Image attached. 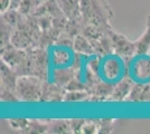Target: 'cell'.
Listing matches in <instances>:
<instances>
[{
  "label": "cell",
  "mask_w": 150,
  "mask_h": 134,
  "mask_svg": "<svg viewBox=\"0 0 150 134\" xmlns=\"http://www.w3.org/2000/svg\"><path fill=\"white\" fill-rule=\"evenodd\" d=\"M74 63V54L71 48L65 46H55L48 51L50 70H59L67 68Z\"/></svg>",
  "instance_id": "2"
},
{
  "label": "cell",
  "mask_w": 150,
  "mask_h": 134,
  "mask_svg": "<svg viewBox=\"0 0 150 134\" xmlns=\"http://www.w3.org/2000/svg\"><path fill=\"white\" fill-rule=\"evenodd\" d=\"M125 66L122 59L114 55H108L100 60L98 67V75L105 84H117L123 78Z\"/></svg>",
  "instance_id": "1"
},
{
  "label": "cell",
  "mask_w": 150,
  "mask_h": 134,
  "mask_svg": "<svg viewBox=\"0 0 150 134\" xmlns=\"http://www.w3.org/2000/svg\"><path fill=\"white\" fill-rule=\"evenodd\" d=\"M129 76L138 84H147L150 82V57L139 55L130 62L128 67Z\"/></svg>",
  "instance_id": "3"
}]
</instances>
